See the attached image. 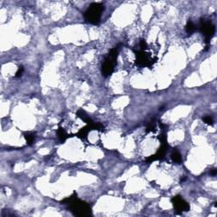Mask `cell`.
I'll return each instance as SVG.
<instances>
[{"mask_svg": "<svg viewBox=\"0 0 217 217\" xmlns=\"http://www.w3.org/2000/svg\"><path fill=\"white\" fill-rule=\"evenodd\" d=\"M61 204H66L70 211L77 216H90L92 215V209L87 203L77 199L75 194L69 198H65L61 201Z\"/></svg>", "mask_w": 217, "mask_h": 217, "instance_id": "cell-1", "label": "cell"}, {"mask_svg": "<svg viewBox=\"0 0 217 217\" xmlns=\"http://www.w3.org/2000/svg\"><path fill=\"white\" fill-rule=\"evenodd\" d=\"M104 9V7L102 3H93L84 13L85 20L90 24L98 25L100 22V18Z\"/></svg>", "mask_w": 217, "mask_h": 217, "instance_id": "cell-2", "label": "cell"}, {"mask_svg": "<svg viewBox=\"0 0 217 217\" xmlns=\"http://www.w3.org/2000/svg\"><path fill=\"white\" fill-rule=\"evenodd\" d=\"M118 57V48H114L110 50L109 54L104 59L102 65V74L104 77H108L114 71V67L116 65V60Z\"/></svg>", "mask_w": 217, "mask_h": 217, "instance_id": "cell-3", "label": "cell"}, {"mask_svg": "<svg viewBox=\"0 0 217 217\" xmlns=\"http://www.w3.org/2000/svg\"><path fill=\"white\" fill-rule=\"evenodd\" d=\"M200 32H202L204 38H205V44H208L209 41L213 38L215 32V27L212 24V22L209 20L206 19H200V26H199Z\"/></svg>", "mask_w": 217, "mask_h": 217, "instance_id": "cell-4", "label": "cell"}, {"mask_svg": "<svg viewBox=\"0 0 217 217\" xmlns=\"http://www.w3.org/2000/svg\"><path fill=\"white\" fill-rule=\"evenodd\" d=\"M156 58H152L150 55L145 51L139 50L136 52V63L138 65L150 67L156 62Z\"/></svg>", "mask_w": 217, "mask_h": 217, "instance_id": "cell-5", "label": "cell"}, {"mask_svg": "<svg viewBox=\"0 0 217 217\" xmlns=\"http://www.w3.org/2000/svg\"><path fill=\"white\" fill-rule=\"evenodd\" d=\"M171 203L173 204V207L177 214H181L183 211L187 212L190 209V206L188 204V202H186L180 195H177V196L172 198Z\"/></svg>", "mask_w": 217, "mask_h": 217, "instance_id": "cell-6", "label": "cell"}, {"mask_svg": "<svg viewBox=\"0 0 217 217\" xmlns=\"http://www.w3.org/2000/svg\"><path fill=\"white\" fill-rule=\"evenodd\" d=\"M166 151H167V142H161V146L158 149L157 153L155 154H153V155H151V156L146 158L145 161H146V163H151L153 161H155V160L163 159L165 157V153H166Z\"/></svg>", "mask_w": 217, "mask_h": 217, "instance_id": "cell-7", "label": "cell"}, {"mask_svg": "<svg viewBox=\"0 0 217 217\" xmlns=\"http://www.w3.org/2000/svg\"><path fill=\"white\" fill-rule=\"evenodd\" d=\"M92 130H93V122H91V123H89V124H87V127H85L81 128V130L79 131L78 132L76 133V136L78 137L79 138H81V139L87 138V134L89 133L90 132H91Z\"/></svg>", "mask_w": 217, "mask_h": 217, "instance_id": "cell-8", "label": "cell"}, {"mask_svg": "<svg viewBox=\"0 0 217 217\" xmlns=\"http://www.w3.org/2000/svg\"><path fill=\"white\" fill-rule=\"evenodd\" d=\"M76 115H77V116H78L79 118L81 119L84 122H86V123H87V124H89V123H91V122H93V121L91 120V118L88 116V115H87V112H86L85 110H81H81H79L78 111H77Z\"/></svg>", "mask_w": 217, "mask_h": 217, "instance_id": "cell-9", "label": "cell"}, {"mask_svg": "<svg viewBox=\"0 0 217 217\" xmlns=\"http://www.w3.org/2000/svg\"><path fill=\"white\" fill-rule=\"evenodd\" d=\"M24 137L26 139L27 144L32 145L34 142L35 138H36V134L34 132H27L24 133Z\"/></svg>", "mask_w": 217, "mask_h": 217, "instance_id": "cell-10", "label": "cell"}, {"mask_svg": "<svg viewBox=\"0 0 217 217\" xmlns=\"http://www.w3.org/2000/svg\"><path fill=\"white\" fill-rule=\"evenodd\" d=\"M56 133H57V137H58V138L59 139L60 142H65L68 138V134L66 133V132L62 127H59V129L56 132Z\"/></svg>", "mask_w": 217, "mask_h": 217, "instance_id": "cell-11", "label": "cell"}, {"mask_svg": "<svg viewBox=\"0 0 217 217\" xmlns=\"http://www.w3.org/2000/svg\"><path fill=\"white\" fill-rule=\"evenodd\" d=\"M171 159L173 160L174 162L177 163V164H181L182 163V156H181V153H179V151L175 149V150L172 152L171 153Z\"/></svg>", "mask_w": 217, "mask_h": 217, "instance_id": "cell-12", "label": "cell"}, {"mask_svg": "<svg viewBox=\"0 0 217 217\" xmlns=\"http://www.w3.org/2000/svg\"><path fill=\"white\" fill-rule=\"evenodd\" d=\"M185 29L186 32H188V34H192V33H194L196 31V26H195V24L191 20H189L188 21L187 25H186Z\"/></svg>", "mask_w": 217, "mask_h": 217, "instance_id": "cell-13", "label": "cell"}, {"mask_svg": "<svg viewBox=\"0 0 217 217\" xmlns=\"http://www.w3.org/2000/svg\"><path fill=\"white\" fill-rule=\"evenodd\" d=\"M203 121H204V122L206 123L207 125L212 126V125L214 124V121H213V118H212L211 116H204V117L203 118Z\"/></svg>", "mask_w": 217, "mask_h": 217, "instance_id": "cell-14", "label": "cell"}, {"mask_svg": "<svg viewBox=\"0 0 217 217\" xmlns=\"http://www.w3.org/2000/svg\"><path fill=\"white\" fill-rule=\"evenodd\" d=\"M154 128H155V124H154V122L153 121H151L149 122V124L148 125V127H147V128H146V131H147V132H153L154 131Z\"/></svg>", "mask_w": 217, "mask_h": 217, "instance_id": "cell-15", "label": "cell"}, {"mask_svg": "<svg viewBox=\"0 0 217 217\" xmlns=\"http://www.w3.org/2000/svg\"><path fill=\"white\" fill-rule=\"evenodd\" d=\"M139 48H140V50H142V51H145L146 48H147V44H146L145 40L142 39V40L140 41V43H139Z\"/></svg>", "mask_w": 217, "mask_h": 217, "instance_id": "cell-16", "label": "cell"}, {"mask_svg": "<svg viewBox=\"0 0 217 217\" xmlns=\"http://www.w3.org/2000/svg\"><path fill=\"white\" fill-rule=\"evenodd\" d=\"M23 72H24L23 66H20L19 68H18L17 72L15 73V76H16V77H20V76L22 75V74H23Z\"/></svg>", "mask_w": 217, "mask_h": 217, "instance_id": "cell-17", "label": "cell"}, {"mask_svg": "<svg viewBox=\"0 0 217 217\" xmlns=\"http://www.w3.org/2000/svg\"><path fill=\"white\" fill-rule=\"evenodd\" d=\"M216 173H217V170H215V169H213V170H211V171H210V174H211V175H213V176H215V175H216Z\"/></svg>", "mask_w": 217, "mask_h": 217, "instance_id": "cell-18", "label": "cell"}]
</instances>
